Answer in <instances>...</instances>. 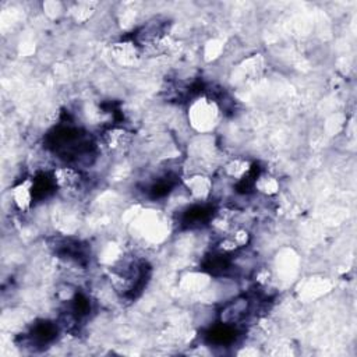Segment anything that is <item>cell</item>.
Segmentation results:
<instances>
[{"label":"cell","instance_id":"1","mask_svg":"<svg viewBox=\"0 0 357 357\" xmlns=\"http://www.w3.org/2000/svg\"><path fill=\"white\" fill-rule=\"evenodd\" d=\"M45 148L70 165L91 163L95 158V142L84 130L60 123L45 137Z\"/></svg>","mask_w":357,"mask_h":357},{"label":"cell","instance_id":"2","mask_svg":"<svg viewBox=\"0 0 357 357\" xmlns=\"http://www.w3.org/2000/svg\"><path fill=\"white\" fill-rule=\"evenodd\" d=\"M57 335H59L57 324L52 321L40 319V321H36L25 335H22V344L32 349H43L50 346L57 339Z\"/></svg>","mask_w":357,"mask_h":357},{"label":"cell","instance_id":"3","mask_svg":"<svg viewBox=\"0 0 357 357\" xmlns=\"http://www.w3.org/2000/svg\"><path fill=\"white\" fill-rule=\"evenodd\" d=\"M240 335V326L219 321L205 331L204 339L209 346L229 347L237 342Z\"/></svg>","mask_w":357,"mask_h":357},{"label":"cell","instance_id":"4","mask_svg":"<svg viewBox=\"0 0 357 357\" xmlns=\"http://www.w3.org/2000/svg\"><path fill=\"white\" fill-rule=\"evenodd\" d=\"M215 206L212 204H194L191 206H187L184 211H181L178 223L183 227L187 229H197L208 225L213 215H215Z\"/></svg>","mask_w":357,"mask_h":357}]
</instances>
